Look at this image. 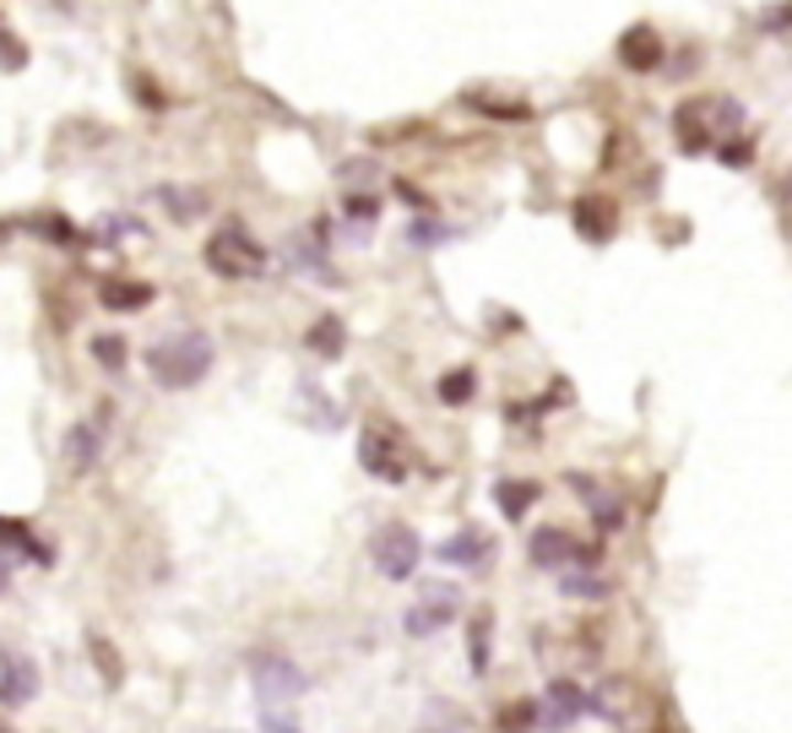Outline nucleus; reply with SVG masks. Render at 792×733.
Returning <instances> with one entry per match:
<instances>
[{"label": "nucleus", "instance_id": "8", "mask_svg": "<svg viewBox=\"0 0 792 733\" xmlns=\"http://www.w3.org/2000/svg\"><path fill=\"white\" fill-rule=\"evenodd\" d=\"M597 554H602L597 543H576L559 522H543V528H532V538H527V560L537 565V571H565V565L592 571Z\"/></svg>", "mask_w": 792, "mask_h": 733}, {"label": "nucleus", "instance_id": "12", "mask_svg": "<svg viewBox=\"0 0 792 733\" xmlns=\"http://www.w3.org/2000/svg\"><path fill=\"white\" fill-rule=\"evenodd\" d=\"M0 701H6V712H22L28 701H33V690H39V668L28 663L17 647H6V658H0Z\"/></svg>", "mask_w": 792, "mask_h": 733}, {"label": "nucleus", "instance_id": "24", "mask_svg": "<svg viewBox=\"0 0 792 733\" xmlns=\"http://www.w3.org/2000/svg\"><path fill=\"white\" fill-rule=\"evenodd\" d=\"M87 658L98 663V673H104V684H120V658H115V647H109L104 636H93V641H87Z\"/></svg>", "mask_w": 792, "mask_h": 733}, {"label": "nucleus", "instance_id": "6", "mask_svg": "<svg viewBox=\"0 0 792 733\" xmlns=\"http://www.w3.org/2000/svg\"><path fill=\"white\" fill-rule=\"evenodd\" d=\"M206 267L217 272V277H261L266 272V251L239 229V223H223L212 240H206Z\"/></svg>", "mask_w": 792, "mask_h": 733}, {"label": "nucleus", "instance_id": "17", "mask_svg": "<svg viewBox=\"0 0 792 733\" xmlns=\"http://www.w3.org/2000/svg\"><path fill=\"white\" fill-rule=\"evenodd\" d=\"M494 506H500L505 522H522L532 506H537V484H532V478H500V484H494Z\"/></svg>", "mask_w": 792, "mask_h": 733}, {"label": "nucleus", "instance_id": "16", "mask_svg": "<svg viewBox=\"0 0 792 733\" xmlns=\"http://www.w3.org/2000/svg\"><path fill=\"white\" fill-rule=\"evenodd\" d=\"M98 452H104V424H76L66 435V467L76 478L98 467Z\"/></svg>", "mask_w": 792, "mask_h": 733}, {"label": "nucleus", "instance_id": "26", "mask_svg": "<svg viewBox=\"0 0 792 733\" xmlns=\"http://www.w3.org/2000/svg\"><path fill=\"white\" fill-rule=\"evenodd\" d=\"M559 587H565V593H576V598H602V593H608L602 582H592V576H581V571L559 576Z\"/></svg>", "mask_w": 792, "mask_h": 733}, {"label": "nucleus", "instance_id": "19", "mask_svg": "<svg viewBox=\"0 0 792 733\" xmlns=\"http://www.w3.org/2000/svg\"><path fill=\"white\" fill-rule=\"evenodd\" d=\"M98 294H104V310H115V316H126V310H147V305H152V283H126V277L104 283Z\"/></svg>", "mask_w": 792, "mask_h": 733}, {"label": "nucleus", "instance_id": "29", "mask_svg": "<svg viewBox=\"0 0 792 733\" xmlns=\"http://www.w3.org/2000/svg\"><path fill=\"white\" fill-rule=\"evenodd\" d=\"M418 733H462V729H418Z\"/></svg>", "mask_w": 792, "mask_h": 733}, {"label": "nucleus", "instance_id": "4", "mask_svg": "<svg viewBox=\"0 0 792 733\" xmlns=\"http://www.w3.org/2000/svg\"><path fill=\"white\" fill-rule=\"evenodd\" d=\"M407 463H413V452H407L402 424L370 418V424L358 429V467H364L375 484H402V478H407Z\"/></svg>", "mask_w": 792, "mask_h": 733}, {"label": "nucleus", "instance_id": "30", "mask_svg": "<svg viewBox=\"0 0 792 733\" xmlns=\"http://www.w3.org/2000/svg\"><path fill=\"white\" fill-rule=\"evenodd\" d=\"M788 196H792V180H788Z\"/></svg>", "mask_w": 792, "mask_h": 733}, {"label": "nucleus", "instance_id": "3", "mask_svg": "<svg viewBox=\"0 0 792 733\" xmlns=\"http://www.w3.org/2000/svg\"><path fill=\"white\" fill-rule=\"evenodd\" d=\"M592 712L619 733H657V701L635 679H602L592 690Z\"/></svg>", "mask_w": 792, "mask_h": 733}, {"label": "nucleus", "instance_id": "2", "mask_svg": "<svg viewBox=\"0 0 792 733\" xmlns=\"http://www.w3.org/2000/svg\"><path fill=\"white\" fill-rule=\"evenodd\" d=\"M743 126V109L732 98H684L678 115H673V131H678V147L684 152H711L723 131H738Z\"/></svg>", "mask_w": 792, "mask_h": 733}, {"label": "nucleus", "instance_id": "9", "mask_svg": "<svg viewBox=\"0 0 792 733\" xmlns=\"http://www.w3.org/2000/svg\"><path fill=\"white\" fill-rule=\"evenodd\" d=\"M435 560L457 565V571H489L494 565V538L483 533V528H457L451 538L435 543Z\"/></svg>", "mask_w": 792, "mask_h": 733}, {"label": "nucleus", "instance_id": "7", "mask_svg": "<svg viewBox=\"0 0 792 733\" xmlns=\"http://www.w3.org/2000/svg\"><path fill=\"white\" fill-rule=\"evenodd\" d=\"M250 684H256L261 707H277V701H299L310 690V673L293 663L288 652L266 647V652H250Z\"/></svg>", "mask_w": 792, "mask_h": 733}, {"label": "nucleus", "instance_id": "15", "mask_svg": "<svg viewBox=\"0 0 792 733\" xmlns=\"http://www.w3.org/2000/svg\"><path fill=\"white\" fill-rule=\"evenodd\" d=\"M570 484H576V495L592 506L597 533H619V528H624V506H619V495H608V489H602V484H592L587 472H576Z\"/></svg>", "mask_w": 792, "mask_h": 733}, {"label": "nucleus", "instance_id": "11", "mask_svg": "<svg viewBox=\"0 0 792 733\" xmlns=\"http://www.w3.org/2000/svg\"><path fill=\"white\" fill-rule=\"evenodd\" d=\"M457 603H462V593L457 587H424V598L407 608V630L413 636H429V630H446L451 619H457Z\"/></svg>", "mask_w": 792, "mask_h": 733}, {"label": "nucleus", "instance_id": "5", "mask_svg": "<svg viewBox=\"0 0 792 733\" xmlns=\"http://www.w3.org/2000/svg\"><path fill=\"white\" fill-rule=\"evenodd\" d=\"M370 560H375V571L386 582H413L418 565H424V538L407 522H381L375 538H370Z\"/></svg>", "mask_w": 792, "mask_h": 733}, {"label": "nucleus", "instance_id": "23", "mask_svg": "<svg viewBox=\"0 0 792 733\" xmlns=\"http://www.w3.org/2000/svg\"><path fill=\"white\" fill-rule=\"evenodd\" d=\"M472 392H478V375H472V370H451V375H440V402H446V407L472 402Z\"/></svg>", "mask_w": 792, "mask_h": 733}, {"label": "nucleus", "instance_id": "18", "mask_svg": "<svg viewBox=\"0 0 792 733\" xmlns=\"http://www.w3.org/2000/svg\"><path fill=\"white\" fill-rule=\"evenodd\" d=\"M152 201H158V206H169V217H180V223H196L201 212L212 206L206 191H191V185H158Z\"/></svg>", "mask_w": 792, "mask_h": 733}, {"label": "nucleus", "instance_id": "14", "mask_svg": "<svg viewBox=\"0 0 792 733\" xmlns=\"http://www.w3.org/2000/svg\"><path fill=\"white\" fill-rule=\"evenodd\" d=\"M619 66L635 71V76H652V71L662 66V39H657V28L635 22V28L619 39Z\"/></svg>", "mask_w": 792, "mask_h": 733}, {"label": "nucleus", "instance_id": "27", "mask_svg": "<svg viewBox=\"0 0 792 733\" xmlns=\"http://www.w3.org/2000/svg\"><path fill=\"white\" fill-rule=\"evenodd\" d=\"M261 729L266 733H299V723H293L288 712H277V707H261Z\"/></svg>", "mask_w": 792, "mask_h": 733}, {"label": "nucleus", "instance_id": "10", "mask_svg": "<svg viewBox=\"0 0 792 733\" xmlns=\"http://www.w3.org/2000/svg\"><path fill=\"white\" fill-rule=\"evenodd\" d=\"M587 712H592V695H587L581 684H570V679H554V684H548V695H543V729L548 733L581 723Z\"/></svg>", "mask_w": 792, "mask_h": 733}, {"label": "nucleus", "instance_id": "22", "mask_svg": "<svg viewBox=\"0 0 792 733\" xmlns=\"http://www.w3.org/2000/svg\"><path fill=\"white\" fill-rule=\"evenodd\" d=\"M342 217L353 223V234H370V229H375V217H381V201L347 191V201H342Z\"/></svg>", "mask_w": 792, "mask_h": 733}, {"label": "nucleus", "instance_id": "31", "mask_svg": "<svg viewBox=\"0 0 792 733\" xmlns=\"http://www.w3.org/2000/svg\"><path fill=\"white\" fill-rule=\"evenodd\" d=\"M6 733H17V729H6Z\"/></svg>", "mask_w": 792, "mask_h": 733}, {"label": "nucleus", "instance_id": "13", "mask_svg": "<svg viewBox=\"0 0 792 733\" xmlns=\"http://www.w3.org/2000/svg\"><path fill=\"white\" fill-rule=\"evenodd\" d=\"M570 223H576V234H581L587 245H608V240L619 234V206L602 196H581L576 212H570Z\"/></svg>", "mask_w": 792, "mask_h": 733}, {"label": "nucleus", "instance_id": "21", "mask_svg": "<svg viewBox=\"0 0 792 733\" xmlns=\"http://www.w3.org/2000/svg\"><path fill=\"white\" fill-rule=\"evenodd\" d=\"M304 342H310L321 359H336V353H342V321H336V316H321V321L304 332Z\"/></svg>", "mask_w": 792, "mask_h": 733}, {"label": "nucleus", "instance_id": "1", "mask_svg": "<svg viewBox=\"0 0 792 733\" xmlns=\"http://www.w3.org/2000/svg\"><path fill=\"white\" fill-rule=\"evenodd\" d=\"M212 370V337L206 332H169L147 348V375L163 392H191Z\"/></svg>", "mask_w": 792, "mask_h": 733}, {"label": "nucleus", "instance_id": "20", "mask_svg": "<svg viewBox=\"0 0 792 733\" xmlns=\"http://www.w3.org/2000/svg\"><path fill=\"white\" fill-rule=\"evenodd\" d=\"M489 641H494V614L483 608L472 619V630H467V668L472 673H489Z\"/></svg>", "mask_w": 792, "mask_h": 733}, {"label": "nucleus", "instance_id": "25", "mask_svg": "<svg viewBox=\"0 0 792 733\" xmlns=\"http://www.w3.org/2000/svg\"><path fill=\"white\" fill-rule=\"evenodd\" d=\"M93 353H98L104 370H120V364H126V342H120V337H93Z\"/></svg>", "mask_w": 792, "mask_h": 733}, {"label": "nucleus", "instance_id": "28", "mask_svg": "<svg viewBox=\"0 0 792 733\" xmlns=\"http://www.w3.org/2000/svg\"><path fill=\"white\" fill-rule=\"evenodd\" d=\"M22 61H28L22 39H17V33H6V71H22Z\"/></svg>", "mask_w": 792, "mask_h": 733}]
</instances>
